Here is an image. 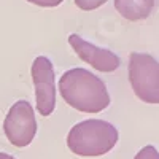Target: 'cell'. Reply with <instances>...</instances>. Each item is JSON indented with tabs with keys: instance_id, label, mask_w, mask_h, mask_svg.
I'll use <instances>...</instances> for the list:
<instances>
[{
	"instance_id": "obj_1",
	"label": "cell",
	"mask_w": 159,
	"mask_h": 159,
	"mask_svg": "<svg viewBox=\"0 0 159 159\" xmlns=\"http://www.w3.org/2000/svg\"><path fill=\"white\" fill-rule=\"evenodd\" d=\"M57 89L65 103L83 113H100L110 105V94L102 78L81 67L65 72Z\"/></svg>"
},
{
	"instance_id": "obj_2",
	"label": "cell",
	"mask_w": 159,
	"mask_h": 159,
	"mask_svg": "<svg viewBox=\"0 0 159 159\" xmlns=\"http://www.w3.org/2000/svg\"><path fill=\"white\" fill-rule=\"evenodd\" d=\"M118 139V129L111 123L103 119H84L70 129L67 147L76 156L97 157L111 151Z\"/></svg>"
},
{
	"instance_id": "obj_3",
	"label": "cell",
	"mask_w": 159,
	"mask_h": 159,
	"mask_svg": "<svg viewBox=\"0 0 159 159\" xmlns=\"http://www.w3.org/2000/svg\"><path fill=\"white\" fill-rule=\"evenodd\" d=\"M129 81L135 96L147 103H159V62L147 52L129 56Z\"/></svg>"
},
{
	"instance_id": "obj_4",
	"label": "cell",
	"mask_w": 159,
	"mask_h": 159,
	"mask_svg": "<svg viewBox=\"0 0 159 159\" xmlns=\"http://www.w3.org/2000/svg\"><path fill=\"white\" fill-rule=\"evenodd\" d=\"M37 118L32 105L27 100L13 103L3 121V132L13 147H29L37 135Z\"/></svg>"
},
{
	"instance_id": "obj_5",
	"label": "cell",
	"mask_w": 159,
	"mask_h": 159,
	"mask_svg": "<svg viewBox=\"0 0 159 159\" xmlns=\"http://www.w3.org/2000/svg\"><path fill=\"white\" fill-rule=\"evenodd\" d=\"M32 81L35 88L37 110L42 116L52 115L56 108V81L54 65L46 56H38L32 62Z\"/></svg>"
},
{
	"instance_id": "obj_6",
	"label": "cell",
	"mask_w": 159,
	"mask_h": 159,
	"mask_svg": "<svg viewBox=\"0 0 159 159\" xmlns=\"http://www.w3.org/2000/svg\"><path fill=\"white\" fill-rule=\"evenodd\" d=\"M69 45L72 49L76 52V56L89 64L92 69H96L103 73H111L119 69L121 65V59L118 54L107 48H100L94 43L88 42L78 34H70L69 35Z\"/></svg>"
},
{
	"instance_id": "obj_7",
	"label": "cell",
	"mask_w": 159,
	"mask_h": 159,
	"mask_svg": "<svg viewBox=\"0 0 159 159\" xmlns=\"http://www.w3.org/2000/svg\"><path fill=\"white\" fill-rule=\"evenodd\" d=\"M156 5V0H115L116 11L127 21L147 19Z\"/></svg>"
},
{
	"instance_id": "obj_8",
	"label": "cell",
	"mask_w": 159,
	"mask_h": 159,
	"mask_svg": "<svg viewBox=\"0 0 159 159\" xmlns=\"http://www.w3.org/2000/svg\"><path fill=\"white\" fill-rule=\"evenodd\" d=\"M75 5L83 10V11H92V10H97L102 5L107 3V0H73Z\"/></svg>"
},
{
	"instance_id": "obj_9",
	"label": "cell",
	"mask_w": 159,
	"mask_h": 159,
	"mask_svg": "<svg viewBox=\"0 0 159 159\" xmlns=\"http://www.w3.org/2000/svg\"><path fill=\"white\" fill-rule=\"evenodd\" d=\"M134 159H159V153L157 150L153 147V145H147V147H143Z\"/></svg>"
},
{
	"instance_id": "obj_10",
	"label": "cell",
	"mask_w": 159,
	"mask_h": 159,
	"mask_svg": "<svg viewBox=\"0 0 159 159\" xmlns=\"http://www.w3.org/2000/svg\"><path fill=\"white\" fill-rule=\"evenodd\" d=\"M25 2L34 3L37 7H42V8H56L64 2V0H25Z\"/></svg>"
},
{
	"instance_id": "obj_11",
	"label": "cell",
	"mask_w": 159,
	"mask_h": 159,
	"mask_svg": "<svg viewBox=\"0 0 159 159\" xmlns=\"http://www.w3.org/2000/svg\"><path fill=\"white\" fill-rule=\"evenodd\" d=\"M0 159H16V157L11 154H7V153H0Z\"/></svg>"
}]
</instances>
